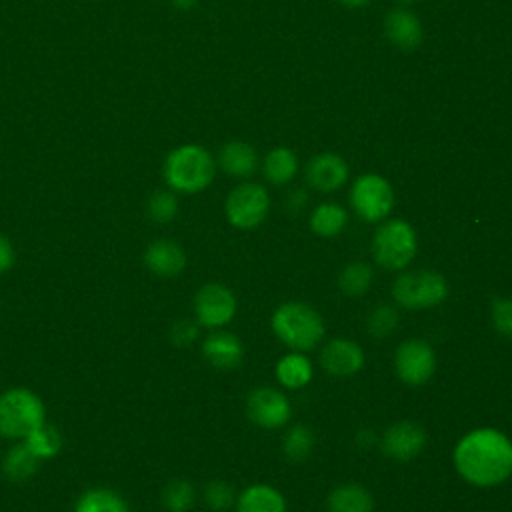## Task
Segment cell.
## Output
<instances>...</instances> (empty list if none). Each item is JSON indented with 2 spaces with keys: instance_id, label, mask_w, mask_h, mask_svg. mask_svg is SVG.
<instances>
[{
  "instance_id": "cell-1",
  "label": "cell",
  "mask_w": 512,
  "mask_h": 512,
  "mask_svg": "<svg viewBox=\"0 0 512 512\" xmlns=\"http://www.w3.org/2000/svg\"><path fill=\"white\" fill-rule=\"evenodd\" d=\"M456 472L472 486L490 488L512 476V440L496 428H476L454 446Z\"/></svg>"
},
{
  "instance_id": "cell-2",
  "label": "cell",
  "mask_w": 512,
  "mask_h": 512,
  "mask_svg": "<svg viewBox=\"0 0 512 512\" xmlns=\"http://www.w3.org/2000/svg\"><path fill=\"white\" fill-rule=\"evenodd\" d=\"M162 174L170 190L198 194L212 184L216 160L202 144H180L164 158Z\"/></svg>"
},
{
  "instance_id": "cell-3",
  "label": "cell",
  "mask_w": 512,
  "mask_h": 512,
  "mask_svg": "<svg viewBox=\"0 0 512 512\" xmlns=\"http://www.w3.org/2000/svg\"><path fill=\"white\" fill-rule=\"evenodd\" d=\"M272 330L276 338L292 352L312 350L324 338L322 316L304 302H284L272 314Z\"/></svg>"
},
{
  "instance_id": "cell-4",
  "label": "cell",
  "mask_w": 512,
  "mask_h": 512,
  "mask_svg": "<svg viewBox=\"0 0 512 512\" xmlns=\"http://www.w3.org/2000/svg\"><path fill=\"white\" fill-rule=\"evenodd\" d=\"M418 236L412 224L402 218H386L372 238V256L384 270H404L416 256Z\"/></svg>"
},
{
  "instance_id": "cell-5",
  "label": "cell",
  "mask_w": 512,
  "mask_h": 512,
  "mask_svg": "<svg viewBox=\"0 0 512 512\" xmlns=\"http://www.w3.org/2000/svg\"><path fill=\"white\" fill-rule=\"evenodd\" d=\"M42 422H46V410L36 392L10 388L0 394V436L24 440Z\"/></svg>"
},
{
  "instance_id": "cell-6",
  "label": "cell",
  "mask_w": 512,
  "mask_h": 512,
  "mask_svg": "<svg viewBox=\"0 0 512 512\" xmlns=\"http://www.w3.org/2000/svg\"><path fill=\"white\" fill-rule=\"evenodd\" d=\"M392 296L406 310L434 308L446 300L448 282L434 270H408L394 280Z\"/></svg>"
},
{
  "instance_id": "cell-7",
  "label": "cell",
  "mask_w": 512,
  "mask_h": 512,
  "mask_svg": "<svg viewBox=\"0 0 512 512\" xmlns=\"http://www.w3.org/2000/svg\"><path fill=\"white\" fill-rule=\"evenodd\" d=\"M224 212L228 222L238 230L258 228L270 212V194L258 182H240L226 196Z\"/></svg>"
},
{
  "instance_id": "cell-8",
  "label": "cell",
  "mask_w": 512,
  "mask_h": 512,
  "mask_svg": "<svg viewBox=\"0 0 512 512\" xmlns=\"http://www.w3.org/2000/svg\"><path fill=\"white\" fill-rule=\"evenodd\" d=\"M350 204L362 220L382 222L394 208L392 184L376 172L360 174L350 188Z\"/></svg>"
},
{
  "instance_id": "cell-9",
  "label": "cell",
  "mask_w": 512,
  "mask_h": 512,
  "mask_svg": "<svg viewBox=\"0 0 512 512\" xmlns=\"http://www.w3.org/2000/svg\"><path fill=\"white\" fill-rule=\"evenodd\" d=\"M394 368L398 378L408 386L426 384L436 372V352L422 338L404 340L394 354Z\"/></svg>"
},
{
  "instance_id": "cell-10",
  "label": "cell",
  "mask_w": 512,
  "mask_h": 512,
  "mask_svg": "<svg viewBox=\"0 0 512 512\" xmlns=\"http://www.w3.org/2000/svg\"><path fill=\"white\" fill-rule=\"evenodd\" d=\"M194 314L200 326L222 328L236 314V296L224 284L208 282L194 296Z\"/></svg>"
},
{
  "instance_id": "cell-11",
  "label": "cell",
  "mask_w": 512,
  "mask_h": 512,
  "mask_svg": "<svg viewBox=\"0 0 512 512\" xmlns=\"http://www.w3.org/2000/svg\"><path fill=\"white\" fill-rule=\"evenodd\" d=\"M246 414L256 426L276 430L290 420L292 408L290 400L280 390L272 386H260L248 394Z\"/></svg>"
},
{
  "instance_id": "cell-12",
  "label": "cell",
  "mask_w": 512,
  "mask_h": 512,
  "mask_svg": "<svg viewBox=\"0 0 512 512\" xmlns=\"http://www.w3.org/2000/svg\"><path fill=\"white\" fill-rule=\"evenodd\" d=\"M382 452L396 462L414 460L426 446V430L414 420H400L386 428L382 440Z\"/></svg>"
},
{
  "instance_id": "cell-13",
  "label": "cell",
  "mask_w": 512,
  "mask_h": 512,
  "mask_svg": "<svg viewBox=\"0 0 512 512\" xmlns=\"http://www.w3.org/2000/svg\"><path fill=\"white\" fill-rule=\"evenodd\" d=\"M304 176L308 186L326 194V192L340 190L346 184L350 176V168L340 154L320 152L308 160Z\"/></svg>"
},
{
  "instance_id": "cell-14",
  "label": "cell",
  "mask_w": 512,
  "mask_h": 512,
  "mask_svg": "<svg viewBox=\"0 0 512 512\" xmlns=\"http://www.w3.org/2000/svg\"><path fill=\"white\" fill-rule=\"evenodd\" d=\"M322 368L336 378H348L362 370L364 350L350 338H332L320 352Z\"/></svg>"
},
{
  "instance_id": "cell-15",
  "label": "cell",
  "mask_w": 512,
  "mask_h": 512,
  "mask_svg": "<svg viewBox=\"0 0 512 512\" xmlns=\"http://www.w3.org/2000/svg\"><path fill=\"white\" fill-rule=\"evenodd\" d=\"M384 36L398 50H416L424 40V26L410 8H394L384 18Z\"/></svg>"
},
{
  "instance_id": "cell-16",
  "label": "cell",
  "mask_w": 512,
  "mask_h": 512,
  "mask_svg": "<svg viewBox=\"0 0 512 512\" xmlns=\"http://www.w3.org/2000/svg\"><path fill=\"white\" fill-rule=\"evenodd\" d=\"M144 264L152 274L160 278H172L184 270L186 254L178 242L168 238H158L150 242L148 248L144 250Z\"/></svg>"
},
{
  "instance_id": "cell-17",
  "label": "cell",
  "mask_w": 512,
  "mask_h": 512,
  "mask_svg": "<svg viewBox=\"0 0 512 512\" xmlns=\"http://www.w3.org/2000/svg\"><path fill=\"white\" fill-rule=\"evenodd\" d=\"M202 354L214 368L232 370L244 358V346L240 338L228 330H214L202 342Z\"/></svg>"
},
{
  "instance_id": "cell-18",
  "label": "cell",
  "mask_w": 512,
  "mask_h": 512,
  "mask_svg": "<svg viewBox=\"0 0 512 512\" xmlns=\"http://www.w3.org/2000/svg\"><path fill=\"white\" fill-rule=\"evenodd\" d=\"M218 166L232 178H250L258 170V154L244 140H230L218 152Z\"/></svg>"
},
{
  "instance_id": "cell-19",
  "label": "cell",
  "mask_w": 512,
  "mask_h": 512,
  "mask_svg": "<svg viewBox=\"0 0 512 512\" xmlns=\"http://www.w3.org/2000/svg\"><path fill=\"white\" fill-rule=\"evenodd\" d=\"M238 512H286L282 492L270 484H250L236 498Z\"/></svg>"
},
{
  "instance_id": "cell-20",
  "label": "cell",
  "mask_w": 512,
  "mask_h": 512,
  "mask_svg": "<svg viewBox=\"0 0 512 512\" xmlns=\"http://www.w3.org/2000/svg\"><path fill=\"white\" fill-rule=\"evenodd\" d=\"M328 512H372L374 498L372 494L356 482L336 486L326 498Z\"/></svg>"
},
{
  "instance_id": "cell-21",
  "label": "cell",
  "mask_w": 512,
  "mask_h": 512,
  "mask_svg": "<svg viewBox=\"0 0 512 512\" xmlns=\"http://www.w3.org/2000/svg\"><path fill=\"white\" fill-rule=\"evenodd\" d=\"M264 178L274 186L290 184L298 174V156L288 146L272 148L262 162Z\"/></svg>"
},
{
  "instance_id": "cell-22",
  "label": "cell",
  "mask_w": 512,
  "mask_h": 512,
  "mask_svg": "<svg viewBox=\"0 0 512 512\" xmlns=\"http://www.w3.org/2000/svg\"><path fill=\"white\" fill-rule=\"evenodd\" d=\"M312 362L304 352H290L276 364V378L284 388L298 390L312 380Z\"/></svg>"
},
{
  "instance_id": "cell-23",
  "label": "cell",
  "mask_w": 512,
  "mask_h": 512,
  "mask_svg": "<svg viewBox=\"0 0 512 512\" xmlns=\"http://www.w3.org/2000/svg\"><path fill=\"white\" fill-rule=\"evenodd\" d=\"M348 222V212L338 202H322L312 210L310 228L320 238L338 236Z\"/></svg>"
},
{
  "instance_id": "cell-24",
  "label": "cell",
  "mask_w": 512,
  "mask_h": 512,
  "mask_svg": "<svg viewBox=\"0 0 512 512\" xmlns=\"http://www.w3.org/2000/svg\"><path fill=\"white\" fill-rule=\"evenodd\" d=\"M38 464L36 454L24 442H18L4 454L2 470L10 482H26L36 474Z\"/></svg>"
},
{
  "instance_id": "cell-25",
  "label": "cell",
  "mask_w": 512,
  "mask_h": 512,
  "mask_svg": "<svg viewBox=\"0 0 512 512\" xmlns=\"http://www.w3.org/2000/svg\"><path fill=\"white\" fill-rule=\"evenodd\" d=\"M372 278H374V270L368 262L356 260L346 264L340 274H338V288L342 294L350 296V298H360L364 296L370 286H372Z\"/></svg>"
},
{
  "instance_id": "cell-26",
  "label": "cell",
  "mask_w": 512,
  "mask_h": 512,
  "mask_svg": "<svg viewBox=\"0 0 512 512\" xmlns=\"http://www.w3.org/2000/svg\"><path fill=\"white\" fill-rule=\"evenodd\" d=\"M22 442L36 454L40 462L46 458H54L64 446L60 430L48 422H42L38 428H34Z\"/></svg>"
},
{
  "instance_id": "cell-27",
  "label": "cell",
  "mask_w": 512,
  "mask_h": 512,
  "mask_svg": "<svg viewBox=\"0 0 512 512\" xmlns=\"http://www.w3.org/2000/svg\"><path fill=\"white\" fill-rule=\"evenodd\" d=\"M74 512H128V508L116 492L108 488H92L78 498Z\"/></svg>"
},
{
  "instance_id": "cell-28",
  "label": "cell",
  "mask_w": 512,
  "mask_h": 512,
  "mask_svg": "<svg viewBox=\"0 0 512 512\" xmlns=\"http://www.w3.org/2000/svg\"><path fill=\"white\" fill-rule=\"evenodd\" d=\"M282 450L290 462H304L314 450V432L306 424L290 426L284 436Z\"/></svg>"
},
{
  "instance_id": "cell-29",
  "label": "cell",
  "mask_w": 512,
  "mask_h": 512,
  "mask_svg": "<svg viewBox=\"0 0 512 512\" xmlns=\"http://www.w3.org/2000/svg\"><path fill=\"white\" fill-rule=\"evenodd\" d=\"M196 502V490L188 480H172L162 490V504L168 512H188Z\"/></svg>"
},
{
  "instance_id": "cell-30",
  "label": "cell",
  "mask_w": 512,
  "mask_h": 512,
  "mask_svg": "<svg viewBox=\"0 0 512 512\" xmlns=\"http://www.w3.org/2000/svg\"><path fill=\"white\" fill-rule=\"evenodd\" d=\"M146 214L156 224H168L178 214V198L174 190H156L146 200Z\"/></svg>"
},
{
  "instance_id": "cell-31",
  "label": "cell",
  "mask_w": 512,
  "mask_h": 512,
  "mask_svg": "<svg viewBox=\"0 0 512 512\" xmlns=\"http://www.w3.org/2000/svg\"><path fill=\"white\" fill-rule=\"evenodd\" d=\"M396 326H398V312L388 304H380L372 308L366 318V328L374 338H388L390 334H394Z\"/></svg>"
},
{
  "instance_id": "cell-32",
  "label": "cell",
  "mask_w": 512,
  "mask_h": 512,
  "mask_svg": "<svg viewBox=\"0 0 512 512\" xmlns=\"http://www.w3.org/2000/svg\"><path fill=\"white\" fill-rule=\"evenodd\" d=\"M204 502L210 510L216 512H224L228 510L232 504H236V496H234V488L232 484L224 482V480H210L204 486Z\"/></svg>"
},
{
  "instance_id": "cell-33",
  "label": "cell",
  "mask_w": 512,
  "mask_h": 512,
  "mask_svg": "<svg viewBox=\"0 0 512 512\" xmlns=\"http://www.w3.org/2000/svg\"><path fill=\"white\" fill-rule=\"evenodd\" d=\"M490 318L498 334L512 338V298H494Z\"/></svg>"
},
{
  "instance_id": "cell-34",
  "label": "cell",
  "mask_w": 512,
  "mask_h": 512,
  "mask_svg": "<svg viewBox=\"0 0 512 512\" xmlns=\"http://www.w3.org/2000/svg\"><path fill=\"white\" fill-rule=\"evenodd\" d=\"M200 334V324L198 322H192L188 318H182L178 322L172 324L170 328V340L174 346H190L192 342H196Z\"/></svg>"
},
{
  "instance_id": "cell-35",
  "label": "cell",
  "mask_w": 512,
  "mask_h": 512,
  "mask_svg": "<svg viewBox=\"0 0 512 512\" xmlns=\"http://www.w3.org/2000/svg\"><path fill=\"white\" fill-rule=\"evenodd\" d=\"M16 262V252H14V246L12 242L0 234V274L8 272Z\"/></svg>"
},
{
  "instance_id": "cell-36",
  "label": "cell",
  "mask_w": 512,
  "mask_h": 512,
  "mask_svg": "<svg viewBox=\"0 0 512 512\" xmlns=\"http://www.w3.org/2000/svg\"><path fill=\"white\" fill-rule=\"evenodd\" d=\"M306 192L304 190H292L290 194H288V198H286V204H288V208L292 210V212H300L302 208H304V204H306Z\"/></svg>"
},
{
  "instance_id": "cell-37",
  "label": "cell",
  "mask_w": 512,
  "mask_h": 512,
  "mask_svg": "<svg viewBox=\"0 0 512 512\" xmlns=\"http://www.w3.org/2000/svg\"><path fill=\"white\" fill-rule=\"evenodd\" d=\"M356 438H358V444H360L362 448H370V446L374 444V440H376L370 430H360Z\"/></svg>"
},
{
  "instance_id": "cell-38",
  "label": "cell",
  "mask_w": 512,
  "mask_h": 512,
  "mask_svg": "<svg viewBox=\"0 0 512 512\" xmlns=\"http://www.w3.org/2000/svg\"><path fill=\"white\" fill-rule=\"evenodd\" d=\"M170 4L174 8H178V10H190V8H194L198 4V0H170Z\"/></svg>"
},
{
  "instance_id": "cell-39",
  "label": "cell",
  "mask_w": 512,
  "mask_h": 512,
  "mask_svg": "<svg viewBox=\"0 0 512 512\" xmlns=\"http://www.w3.org/2000/svg\"><path fill=\"white\" fill-rule=\"evenodd\" d=\"M342 6H348V8H364L370 4V0H338Z\"/></svg>"
},
{
  "instance_id": "cell-40",
  "label": "cell",
  "mask_w": 512,
  "mask_h": 512,
  "mask_svg": "<svg viewBox=\"0 0 512 512\" xmlns=\"http://www.w3.org/2000/svg\"><path fill=\"white\" fill-rule=\"evenodd\" d=\"M398 2H402V4H414V2H418V0H398Z\"/></svg>"
}]
</instances>
